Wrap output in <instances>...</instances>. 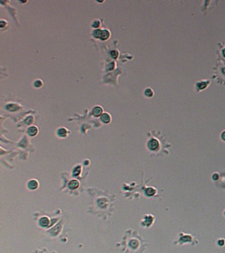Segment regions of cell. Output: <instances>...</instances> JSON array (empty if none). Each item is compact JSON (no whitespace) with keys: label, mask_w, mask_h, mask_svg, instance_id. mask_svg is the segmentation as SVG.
<instances>
[{"label":"cell","mask_w":225,"mask_h":253,"mask_svg":"<svg viewBox=\"0 0 225 253\" xmlns=\"http://www.w3.org/2000/svg\"><path fill=\"white\" fill-rule=\"evenodd\" d=\"M28 187H29L31 190H34V189L37 188V187H38V182H37V180L33 179V180L29 181V183H28Z\"/></svg>","instance_id":"3"},{"label":"cell","mask_w":225,"mask_h":253,"mask_svg":"<svg viewBox=\"0 0 225 253\" xmlns=\"http://www.w3.org/2000/svg\"><path fill=\"white\" fill-rule=\"evenodd\" d=\"M207 84H208V82H199L197 84V87L199 89H204V88L207 87Z\"/></svg>","instance_id":"12"},{"label":"cell","mask_w":225,"mask_h":253,"mask_svg":"<svg viewBox=\"0 0 225 253\" xmlns=\"http://www.w3.org/2000/svg\"><path fill=\"white\" fill-rule=\"evenodd\" d=\"M102 112H103V110H102V108L100 106H95L92 109V113L94 114L95 116H99Z\"/></svg>","instance_id":"2"},{"label":"cell","mask_w":225,"mask_h":253,"mask_svg":"<svg viewBox=\"0 0 225 253\" xmlns=\"http://www.w3.org/2000/svg\"><path fill=\"white\" fill-rule=\"evenodd\" d=\"M218 174H216H216H214V175H213V179H216H216H217V178H218Z\"/></svg>","instance_id":"21"},{"label":"cell","mask_w":225,"mask_h":253,"mask_svg":"<svg viewBox=\"0 0 225 253\" xmlns=\"http://www.w3.org/2000/svg\"><path fill=\"white\" fill-rule=\"evenodd\" d=\"M222 139H223V141H225V131L222 134Z\"/></svg>","instance_id":"22"},{"label":"cell","mask_w":225,"mask_h":253,"mask_svg":"<svg viewBox=\"0 0 225 253\" xmlns=\"http://www.w3.org/2000/svg\"><path fill=\"white\" fill-rule=\"evenodd\" d=\"M101 33H102V30L100 29H96L93 31V35L94 37L96 38H100V36H101Z\"/></svg>","instance_id":"13"},{"label":"cell","mask_w":225,"mask_h":253,"mask_svg":"<svg viewBox=\"0 0 225 253\" xmlns=\"http://www.w3.org/2000/svg\"><path fill=\"white\" fill-rule=\"evenodd\" d=\"M118 55H119V53H118L117 50H112V51H111V56H112L113 58H116L118 56Z\"/></svg>","instance_id":"17"},{"label":"cell","mask_w":225,"mask_h":253,"mask_svg":"<svg viewBox=\"0 0 225 253\" xmlns=\"http://www.w3.org/2000/svg\"><path fill=\"white\" fill-rule=\"evenodd\" d=\"M39 223H40V225H41V226L46 227V226H47V225L49 224V220L47 219V217H43V218H41V219L40 220Z\"/></svg>","instance_id":"7"},{"label":"cell","mask_w":225,"mask_h":253,"mask_svg":"<svg viewBox=\"0 0 225 253\" xmlns=\"http://www.w3.org/2000/svg\"><path fill=\"white\" fill-rule=\"evenodd\" d=\"M28 134H29V135H31V136H34V135H35L37 133H38V128H36V127H30L29 128H28Z\"/></svg>","instance_id":"4"},{"label":"cell","mask_w":225,"mask_h":253,"mask_svg":"<svg viewBox=\"0 0 225 253\" xmlns=\"http://www.w3.org/2000/svg\"><path fill=\"white\" fill-rule=\"evenodd\" d=\"M6 108L8 110H10V111H16V110H18L19 106L17 105H15V104H9V105H7Z\"/></svg>","instance_id":"11"},{"label":"cell","mask_w":225,"mask_h":253,"mask_svg":"<svg viewBox=\"0 0 225 253\" xmlns=\"http://www.w3.org/2000/svg\"><path fill=\"white\" fill-rule=\"evenodd\" d=\"M145 193H146V194L148 196H152V195H154L156 193V190L154 188H152V187H149V188L146 189Z\"/></svg>","instance_id":"10"},{"label":"cell","mask_w":225,"mask_h":253,"mask_svg":"<svg viewBox=\"0 0 225 253\" xmlns=\"http://www.w3.org/2000/svg\"><path fill=\"white\" fill-rule=\"evenodd\" d=\"M99 25H100V23H99V20H94L92 24V27H94V28H98V27H99Z\"/></svg>","instance_id":"16"},{"label":"cell","mask_w":225,"mask_h":253,"mask_svg":"<svg viewBox=\"0 0 225 253\" xmlns=\"http://www.w3.org/2000/svg\"><path fill=\"white\" fill-rule=\"evenodd\" d=\"M5 22L4 21V20H2V21H1V27H5Z\"/></svg>","instance_id":"23"},{"label":"cell","mask_w":225,"mask_h":253,"mask_svg":"<svg viewBox=\"0 0 225 253\" xmlns=\"http://www.w3.org/2000/svg\"><path fill=\"white\" fill-rule=\"evenodd\" d=\"M80 171H81V167L78 165L73 170V175H74V176H77V175L80 174Z\"/></svg>","instance_id":"14"},{"label":"cell","mask_w":225,"mask_h":253,"mask_svg":"<svg viewBox=\"0 0 225 253\" xmlns=\"http://www.w3.org/2000/svg\"><path fill=\"white\" fill-rule=\"evenodd\" d=\"M109 36H110V32L108 31V30H102L100 39H102V40H106V39H108Z\"/></svg>","instance_id":"8"},{"label":"cell","mask_w":225,"mask_h":253,"mask_svg":"<svg viewBox=\"0 0 225 253\" xmlns=\"http://www.w3.org/2000/svg\"><path fill=\"white\" fill-rule=\"evenodd\" d=\"M218 244H219V245H223V244H224V240H223V239H220L218 241Z\"/></svg>","instance_id":"20"},{"label":"cell","mask_w":225,"mask_h":253,"mask_svg":"<svg viewBox=\"0 0 225 253\" xmlns=\"http://www.w3.org/2000/svg\"><path fill=\"white\" fill-rule=\"evenodd\" d=\"M148 147H149V149L151 150H158V148L159 147V142H158V141L157 139H151L149 141Z\"/></svg>","instance_id":"1"},{"label":"cell","mask_w":225,"mask_h":253,"mask_svg":"<svg viewBox=\"0 0 225 253\" xmlns=\"http://www.w3.org/2000/svg\"><path fill=\"white\" fill-rule=\"evenodd\" d=\"M68 134V131L66 128H60V129H58V131H57V134H58L59 136H61V137H63V136H66Z\"/></svg>","instance_id":"9"},{"label":"cell","mask_w":225,"mask_h":253,"mask_svg":"<svg viewBox=\"0 0 225 253\" xmlns=\"http://www.w3.org/2000/svg\"><path fill=\"white\" fill-rule=\"evenodd\" d=\"M101 121L105 123H108L111 121V116L108 113H103L101 115Z\"/></svg>","instance_id":"5"},{"label":"cell","mask_w":225,"mask_h":253,"mask_svg":"<svg viewBox=\"0 0 225 253\" xmlns=\"http://www.w3.org/2000/svg\"><path fill=\"white\" fill-rule=\"evenodd\" d=\"M145 95L148 97H151L153 95V92H152V90L151 89H146L145 91Z\"/></svg>","instance_id":"15"},{"label":"cell","mask_w":225,"mask_h":253,"mask_svg":"<svg viewBox=\"0 0 225 253\" xmlns=\"http://www.w3.org/2000/svg\"><path fill=\"white\" fill-rule=\"evenodd\" d=\"M78 186H79V183L77 180H71V181L69 183V187H70V189H76L78 187Z\"/></svg>","instance_id":"6"},{"label":"cell","mask_w":225,"mask_h":253,"mask_svg":"<svg viewBox=\"0 0 225 253\" xmlns=\"http://www.w3.org/2000/svg\"><path fill=\"white\" fill-rule=\"evenodd\" d=\"M41 85H42V82L41 80H36L34 82V86H36V87H41Z\"/></svg>","instance_id":"18"},{"label":"cell","mask_w":225,"mask_h":253,"mask_svg":"<svg viewBox=\"0 0 225 253\" xmlns=\"http://www.w3.org/2000/svg\"><path fill=\"white\" fill-rule=\"evenodd\" d=\"M223 56H224V57H225V48L223 50Z\"/></svg>","instance_id":"24"},{"label":"cell","mask_w":225,"mask_h":253,"mask_svg":"<svg viewBox=\"0 0 225 253\" xmlns=\"http://www.w3.org/2000/svg\"><path fill=\"white\" fill-rule=\"evenodd\" d=\"M32 122H33V117H32V116L27 117V120H26V123H27V124H31Z\"/></svg>","instance_id":"19"}]
</instances>
